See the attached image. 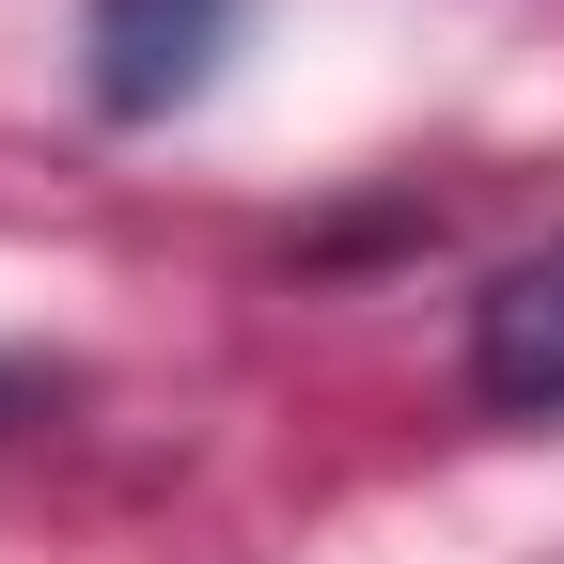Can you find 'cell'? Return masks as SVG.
<instances>
[{
    "label": "cell",
    "instance_id": "7a4b0ae2",
    "mask_svg": "<svg viewBox=\"0 0 564 564\" xmlns=\"http://www.w3.org/2000/svg\"><path fill=\"white\" fill-rule=\"evenodd\" d=\"M470 408H502V423H564V236L518 251V267L470 299Z\"/></svg>",
    "mask_w": 564,
    "mask_h": 564
},
{
    "label": "cell",
    "instance_id": "3957f363",
    "mask_svg": "<svg viewBox=\"0 0 564 564\" xmlns=\"http://www.w3.org/2000/svg\"><path fill=\"white\" fill-rule=\"evenodd\" d=\"M17 408H47V361H0V423H17Z\"/></svg>",
    "mask_w": 564,
    "mask_h": 564
},
{
    "label": "cell",
    "instance_id": "6da1fadb",
    "mask_svg": "<svg viewBox=\"0 0 564 564\" xmlns=\"http://www.w3.org/2000/svg\"><path fill=\"white\" fill-rule=\"evenodd\" d=\"M236 47V0H79V95L110 126H173Z\"/></svg>",
    "mask_w": 564,
    "mask_h": 564
}]
</instances>
